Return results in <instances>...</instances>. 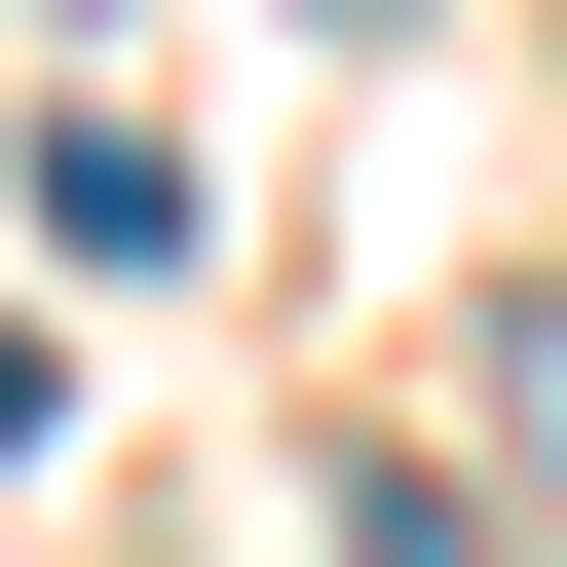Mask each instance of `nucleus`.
Returning a JSON list of instances; mask_svg holds the SVG:
<instances>
[{"label": "nucleus", "mask_w": 567, "mask_h": 567, "mask_svg": "<svg viewBox=\"0 0 567 567\" xmlns=\"http://www.w3.org/2000/svg\"><path fill=\"white\" fill-rule=\"evenodd\" d=\"M492 454H529V492H567V303H492Z\"/></svg>", "instance_id": "1"}, {"label": "nucleus", "mask_w": 567, "mask_h": 567, "mask_svg": "<svg viewBox=\"0 0 567 567\" xmlns=\"http://www.w3.org/2000/svg\"><path fill=\"white\" fill-rule=\"evenodd\" d=\"M341 567H492V529H454V492H341Z\"/></svg>", "instance_id": "2"}, {"label": "nucleus", "mask_w": 567, "mask_h": 567, "mask_svg": "<svg viewBox=\"0 0 567 567\" xmlns=\"http://www.w3.org/2000/svg\"><path fill=\"white\" fill-rule=\"evenodd\" d=\"M303 39H416V0H303Z\"/></svg>", "instance_id": "3"}]
</instances>
